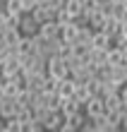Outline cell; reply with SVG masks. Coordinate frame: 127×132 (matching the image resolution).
Instances as JSON below:
<instances>
[{"label":"cell","instance_id":"cell-1","mask_svg":"<svg viewBox=\"0 0 127 132\" xmlns=\"http://www.w3.org/2000/svg\"><path fill=\"white\" fill-rule=\"evenodd\" d=\"M46 72H48L50 77H55V79H62V77H67L70 75V70H67V63H65V58H60V55H48L46 58Z\"/></svg>","mask_w":127,"mask_h":132},{"label":"cell","instance_id":"cell-2","mask_svg":"<svg viewBox=\"0 0 127 132\" xmlns=\"http://www.w3.org/2000/svg\"><path fill=\"white\" fill-rule=\"evenodd\" d=\"M82 111L86 113V118H96V115L106 113V106H103V98H101V96H89V98L84 101Z\"/></svg>","mask_w":127,"mask_h":132},{"label":"cell","instance_id":"cell-3","mask_svg":"<svg viewBox=\"0 0 127 132\" xmlns=\"http://www.w3.org/2000/svg\"><path fill=\"white\" fill-rule=\"evenodd\" d=\"M19 31L27 34V36H34L38 31V22L31 17V12H22V19H19Z\"/></svg>","mask_w":127,"mask_h":132},{"label":"cell","instance_id":"cell-4","mask_svg":"<svg viewBox=\"0 0 127 132\" xmlns=\"http://www.w3.org/2000/svg\"><path fill=\"white\" fill-rule=\"evenodd\" d=\"M38 36H43V38H55V36H60V24L55 19H48V22H43V24H38Z\"/></svg>","mask_w":127,"mask_h":132},{"label":"cell","instance_id":"cell-5","mask_svg":"<svg viewBox=\"0 0 127 132\" xmlns=\"http://www.w3.org/2000/svg\"><path fill=\"white\" fill-rule=\"evenodd\" d=\"M77 34H79V24H77L74 19L60 24V38H62V41H70V43H72L74 38H77Z\"/></svg>","mask_w":127,"mask_h":132},{"label":"cell","instance_id":"cell-6","mask_svg":"<svg viewBox=\"0 0 127 132\" xmlns=\"http://www.w3.org/2000/svg\"><path fill=\"white\" fill-rule=\"evenodd\" d=\"M17 101L14 98H10V96H5L3 101H0V118L3 120H7V118H12V115H17Z\"/></svg>","mask_w":127,"mask_h":132},{"label":"cell","instance_id":"cell-7","mask_svg":"<svg viewBox=\"0 0 127 132\" xmlns=\"http://www.w3.org/2000/svg\"><path fill=\"white\" fill-rule=\"evenodd\" d=\"M53 10H50V7L48 5H46V3H41V5H36L34 7V10H31V17H34L36 22H38V24H43V22H48V19H53Z\"/></svg>","mask_w":127,"mask_h":132},{"label":"cell","instance_id":"cell-8","mask_svg":"<svg viewBox=\"0 0 127 132\" xmlns=\"http://www.w3.org/2000/svg\"><path fill=\"white\" fill-rule=\"evenodd\" d=\"M125 53H122V48L120 46H110V48L106 51V63L108 65H122L125 63Z\"/></svg>","mask_w":127,"mask_h":132},{"label":"cell","instance_id":"cell-9","mask_svg":"<svg viewBox=\"0 0 127 132\" xmlns=\"http://www.w3.org/2000/svg\"><path fill=\"white\" fill-rule=\"evenodd\" d=\"M91 48H103V51H106V48H110V36L108 34H103L101 31V29H94V34H91Z\"/></svg>","mask_w":127,"mask_h":132},{"label":"cell","instance_id":"cell-10","mask_svg":"<svg viewBox=\"0 0 127 132\" xmlns=\"http://www.w3.org/2000/svg\"><path fill=\"white\" fill-rule=\"evenodd\" d=\"M62 120H65V115L60 111H48V115H46V120H43V130H58L62 125Z\"/></svg>","mask_w":127,"mask_h":132},{"label":"cell","instance_id":"cell-11","mask_svg":"<svg viewBox=\"0 0 127 132\" xmlns=\"http://www.w3.org/2000/svg\"><path fill=\"white\" fill-rule=\"evenodd\" d=\"M91 120H94V125H96V132H117V127L108 120L106 113H101V115H96V118H91Z\"/></svg>","mask_w":127,"mask_h":132},{"label":"cell","instance_id":"cell-12","mask_svg":"<svg viewBox=\"0 0 127 132\" xmlns=\"http://www.w3.org/2000/svg\"><path fill=\"white\" fill-rule=\"evenodd\" d=\"M74 111H82V103H79L74 96H67V98L60 101V113L62 115H70V113H74Z\"/></svg>","mask_w":127,"mask_h":132},{"label":"cell","instance_id":"cell-13","mask_svg":"<svg viewBox=\"0 0 127 132\" xmlns=\"http://www.w3.org/2000/svg\"><path fill=\"white\" fill-rule=\"evenodd\" d=\"M110 79L117 82V84H125L127 82V60L122 65H113V70H110Z\"/></svg>","mask_w":127,"mask_h":132},{"label":"cell","instance_id":"cell-14","mask_svg":"<svg viewBox=\"0 0 127 132\" xmlns=\"http://www.w3.org/2000/svg\"><path fill=\"white\" fill-rule=\"evenodd\" d=\"M19 36H22V31H19V29H5L0 38L5 41V46H7V48H14V46H17V41H19Z\"/></svg>","mask_w":127,"mask_h":132},{"label":"cell","instance_id":"cell-15","mask_svg":"<svg viewBox=\"0 0 127 132\" xmlns=\"http://www.w3.org/2000/svg\"><path fill=\"white\" fill-rule=\"evenodd\" d=\"M103 106H106V111H117V108L122 106L120 94H106L103 96Z\"/></svg>","mask_w":127,"mask_h":132},{"label":"cell","instance_id":"cell-16","mask_svg":"<svg viewBox=\"0 0 127 132\" xmlns=\"http://www.w3.org/2000/svg\"><path fill=\"white\" fill-rule=\"evenodd\" d=\"M60 96H58V91H46V108L48 111H60Z\"/></svg>","mask_w":127,"mask_h":132},{"label":"cell","instance_id":"cell-17","mask_svg":"<svg viewBox=\"0 0 127 132\" xmlns=\"http://www.w3.org/2000/svg\"><path fill=\"white\" fill-rule=\"evenodd\" d=\"M3 87H5V96H10V98H14L19 94V82H17V77L14 79H3Z\"/></svg>","mask_w":127,"mask_h":132},{"label":"cell","instance_id":"cell-18","mask_svg":"<svg viewBox=\"0 0 127 132\" xmlns=\"http://www.w3.org/2000/svg\"><path fill=\"white\" fill-rule=\"evenodd\" d=\"M110 17H115L117 22H122L127 17V7L122 5V0H113V10H110Z\"/></svg>","mask_w":127,"mask_h":132},{"label":"cell","instance_id":"cell-19","mask_svg":"<svg viewBox=\"0 0 127 132\" xmlns=\"http://www.w3.org/2000/svg\"><path fill=\"white\" fill-rule=\"evenodd\" d=\"M72 96H74L79 103L84 106V101L89 98L91 94H89V89H86V84H84V82H77V84H74V94H72Z\"/></svg>","mask_w":127,"mask_h":132},{"label":"cell","instance_id":"cell-20","mask_svg":"<svg viewBox=\"0 0 127 132\" xmlns=\"http://www.w3.org/2000/svg\"><path fill=\"white\" fill-rule=\"evenodd\" d=\"M65 10L70 12L72 19H77L79 14H82V3H79V0H65Z\"/></svg>","mask_w":127,"mask_h":132},{"label":"cell","instance_id":"cell-21","mask_svg":"<svg viewBox=\"0 0 127 132\" xmlns=\"http://www.w3.org/2000/svg\"><path fill=\"white\" fill-rule=\"evenodd\" d=\"M3 10L7 14H19L22 12V0H3Z\"/></svg>","mask_w":127,"mask_h":132},{"label":"cell","instance_id":"cell-22","mask_svg":"<svg viewBox=\"0 0 127 132\" xmlns=\"http://www.w3.org/2000/svg\"><path fill=\"white\" fill-rule=\"evenodd\" d=\"M103 22H106V14H103L101 10H96L94 14H89V27H91V29H101Z\"/></svg>","mask_w":127,"mask_h":132},{"label":"cell","instance_id":"cell-23","mask_svg":"<svg viewBox=\"0 0 127 132\" xmlns=\"http://www.w3.org/2000/svg\"><path fill=\"white\" fill-rule=\"evenodd\" d=\"M5 132H22V122L17 120V115L5 120Z\"/></svg>","mask_w":127,"mask_h":132},{"label":"cell","instance_id":"cell-24","mask_svg":"<svg viewBox=\"0 0 127 132\" xmlns=\"http://www.w3.org/2000/svg\"><path fill=\"white\" fill-rule=\"evenodd\" d=\"M46 5L55 12V10H60V7H65V0H46Z\"/></svg>","mask_w":127,"mask_h":132},{"label":"cell","instance_id":"cell-25","mask_svg":"<svg viewBox=\"0 0 127 132\" xmlns=\"http://www.w3.org/2000/svg\"><path fill=\"white\" fill-rule=\"evenodd\" d=\"M36 5H38L36 0H22V12H31Z\"/></svg>","mask_w":127,"mask_h":132},{"label":"cell","instance_id":"cell-26","mask_svg":"<svg viewBox=\"0 0 127 132\" xmlns=\"http://www.w3.org/2000/svg\"><path fill=\"white\" fill-rule=\"evenodd\" d=\"M117 94H120V98H122V103L127 106V82H125L122 87H120V91H117Z\"/></svg>","mask_w":127,"mask_h":132},{"label":"cell","instance_id":"cell-27","mask_svg":"<svg viewBox=\"0 0 127 132\" xmlns=\"http://www.w3.org/2000/svg\"><path fill=\"white\" fill-rule=\"evenodd\" d=\"M117 34H122V36L127 38V17H125V19L120 22V29H117Z\"/></svg>","mask_w":127,"mask_h":132},{"label":"cell","instance_id":"cell-28","mask_svg":"<svg viewBox=\"0 0 127 132\" xmlns=\"http://www.w3.org/2000/svg\"><path fill=\"white\" fill-rule=\"evenodd\" d=\"M5 98V87H3V79H0V101Z\"/></svg>","mask_w":127,"mask_h":132},{"label":"cell","instance_id":"cell-29","mask_svg":"<svg viewBox=\"0 0 127 132\" xmlns=\"http://www.w3.org/2000/svg\"><path fill=\"white\" fill-rule=\"evenodd\" d=\"M0 132H5V120L0 118Z\"/></svg>","mask_w":127,"mask_h":132},{"label":"cell","instance_id":"cell-30","mask_svg":"<svg viewBox=\"0 0 127 132\" xmlns=\"http://www.w3.org/2000/svg\"><path fill=\"white\" fill-rule=\"evenodd\" d=\"M122 5H125V7H127V0H122Z\"/></svg>","mask_w":127,"mask_h":132}]
</instances>
